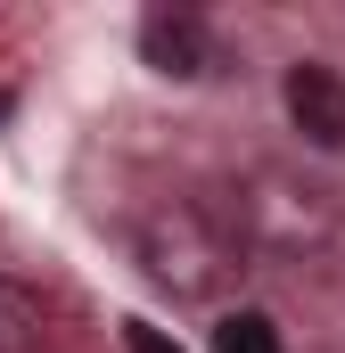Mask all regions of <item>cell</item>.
Listing matches in <instances>:
<instances>
[{
	"label": "cell",
	"mask_w": 345,
	"mask_h": 353,
	"mask_svg": "<svg viewBox=\"0 0 345 353\" xmlns=\"http://www.w3.org/2000/svg\"><path fill=\"white\" fill-rule=\"evenodd\" d=\"M214 353H288V337H279V321H271V312H222Z\"/></svg>",
	"instance_id": "5b68a950"
},
{
	"label": "cell",
	"mask_w": 345,
	"mask_h": 353,
	"mask_svg": "<svg viewBox=\"0 0 345 353\" xmlns=\"http://www.w3.org/2000/svg\"><path fill=\"white\" fill-rule=\"evenodd\" d=\"M140 50H148L157 74H181V83L214 66V41H206V25H197L189 8H157V17H140Z\"/></svg>",
	"instance_id": "3957f363"
},
{
	"label": "cell",
	"mask_w": 345,
	"mask_h": 353,
	"mask_svg": "<svg viewBox=\"0 0 345 353\" xmlns=\"http://www.w3.org/2000/svg\"><path fill=\"white\" fill-rule=\"evenodd\" d=\"M279 90H288V123H296L313 148H345V74H337V66L296 58Z\"/></svg>",
	"instance_id": "7a4b0ae2"
},
{
	"label": "cell",
	"mask_w": 345,
	"mask_h": 353,
	"mask_svg": "<svg viewBox=\"0 0 345 353\" xmlns=\"http://www.w3.org/2000/svg\"><path fill=\"white\" fill-rule=\"evenodd\" d=\"M41 337H50L41 296H33L25 279H8V271H0V353H41Z\"/></svg>",
	"instance_id": "277c9868"
},
{
	"label": "cell",
	"mask_w": 345,
	"mask_h": 353,
	"mask_svg": "<svg viewBox=\"0 0 345 353\" xmlns=\"http://www.w3.org/2000/svg\"><path fill=\"white\" fill-rule=\"evenodd\" d=\"M140 271H148L165 296H181V304H206V296H222V288L247 271V239H239L230 214L172 197V205H157V214L140 222Z\"/></svg>",
	"instance_id": "6da1fadb"
},
{
	"label": "cell",
	"mask_w": 345,
	"mask_h": 353,
	"mask_svg": "<svg viewBox=\"0 0 345 353\" xmlns=\"http://www.w3.org/2000/svg\"><path fill=\"white\" fill-rule=\"evenodd\" d=\"M124 345H132V353H181L165 329H157V321H124Z\"/></svg>",
	"instance_id": "8992f818"
}]
</instances>
